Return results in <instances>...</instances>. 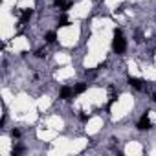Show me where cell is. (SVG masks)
Wrapping results in <instances>:
<instances>
[{
	"mask_svg": "<svg viewBox=\"0 0 156 156\" xmlns=\"http://www.w3.org/2000/svg\"><path fill=\"white\" fill-rule=\"evenodd\" d=\"M153 99H154V101H156V94H154V97H153Z\"/></svg>",
	"mask_w": 156,
	"mask_h": 156,
	"instance_id": "obj_11",
	"label": "cell"
},
{
	"mask_svg": "<svg viewBox=\"0 0 156 156\" xmlns=\"http://www.w3.org/2000/svg\"><path fill=\"white\" fill-rule=\"evenodd\" d=\"M59 26H68V18H66V17H61V20H59Z\"/></svg>",
	"mask_w": 156,
	"mask_h": 156,
	"instance_id": "obj_8",
	"label": "cell"
},
{
	"mask_svg": "<svg viewBox=\"0 0 156 156\" xmlns=\"http://www.w3.org/2000/svg\"><path fill=\"white\" fill-rule=\"evenodd\" d=\"M85 90H87V85H85V83L75 85V88H73V92H75V94H83Z\"/></svg>",
	"mask_w": 156,
	"mask_h": 156,
	"instance_id": "obj_6",
	"label": "cell"
},
{
	"mask_svg": "<svg viewBox=\"0 0 156 156\" xmlns=\"http://www.w3.org/2000/svg\"><path fill=\"white\" fill-rule=\"evenodd\" d=\"M128 85L134 87V88H138V90H142V88H143V81L138 79V77H130V79H128Z\"/></svg>",
	"mask_w": 156,
	"mask_h": 156,
	"instance_id": "obj_3",
	"label": "cell"
},
{
	"mask_svg": "<svg viewBox=\"0 0 156 156\" xmlns=\"http://www.w3.org/2000/svg\"><path fill=\"white\" fill-rule=\"evenodd\" d=\"M138 128L140 130H147V128H151V119L147 118V114H143L142 119L138 121Z\"/></svg>",
	"mask_w": 156,
	"mask_h": 156,
	"instance_id": "obj_2",
	"label": "cell"
},
{
	"mask_svg": "<svg viewBox=\"0 0 156 156\" xmlns=\"http://www.w3.org/2000/svg\"><path fill=\"white\" fill-rule=\"evenodd\" d=\"M112 48H114V52L116 53H125V50H127V42H125V39H123V35H121V31L119 29H114V42H112Z\"/></svg>",
	"mask_w": 156,
	"mask_h": 156,
	"instance_id": "obj_1",
	"label": "cell"
},
{
	"mask_svg": "<svg viewBox=\"0 0 156 156\" xmlns=\"http://www.w3.org/2000/svg\"><path fill=\"white\" fill-rule=\"evenodd\" d=\"M11 136H13V138H18V136H20V132H18L17 128H13V130H11Z\"/></svg>",
	"mask_w": 156,
	"mask_h": 156,
	"instance_id": "obj_9",
	"label": "cell"
},
{
	"mask_svg": "<svg viewBox=\"0 0 156 156\" xmlns=\"http://www.w3.org/2000/svg\"><path fill=\"white\" fill-rule=\"evenodd\" d=\"M53 41H55V33H53V31L46 33V42H53Z\"/></svg>",
	"mask_w": 156,
	"mask_h": 156,
	"instance_id": "obj_7",
	"label": "cell"
},
{
	"mask_svg": "<svg viewBox=\"0 0 156 156\" xmlns=\"http://www.w3.org/2000/svg\"><path fill=\"white\" fill-rule=\"evenodd\" d=\"M61 97H62V99H70V97H72V88L62 87L61 88Z\"/></svg>",
	"mask_w": 156,
	"mask_h": 156,
	"instance_id": "obj_4",
	"label": "cell"
},
{
	"mask_svg": "<svg viewBox=\"0 0 156 156\" xmlns=\"http://www.w3.org/2000/svg\"><path fill=\"white\" fill-rule=\"evenodd\" d=\"M31 15H33V11H31V9H26L24 13H22V17H20V24H24V22H28L29 18H31Z\"/></svg>",
	"mask_w": 156,
	"mask_h": 156,
	"instance_id": "obj_5",
	"label": "cell"
},
{
	"mask_svg": "<svg viewBox=\"0 0 156 156\" xmlns=\"http://www.w3.org/2000/svg\"><path fill=\"white\" fill-rule=\"evenodd\" d=\"M35 55H37V57H44V55H46V52H44V50H39Z\"/></svg>",
	"mask_w": 156,
	"mask_h": 156,
	"instance_id": "obj_10",
	"label": "cell"
}]
</instances>
